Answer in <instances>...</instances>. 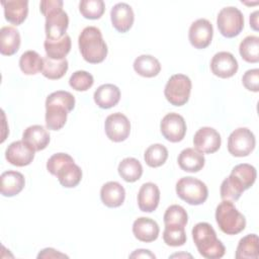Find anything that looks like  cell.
Masks as SVG:
<instances>
[{
    "mask_svg": "<svg viewBox=\"0 0 259 259\" xmlns=\"http://www.w3.org/2000/svg\"><path fill=\"white\" fill-rule=\"evenodd\" d=\"M75 107V97L72 93L58 90L46 99V125L49 130L59 131L66 121L68 113Z\"/></svg>",
    "mask_w": 259,
    "mask_h": 259,
    "instance_id": "cell-1",
    "label": "cell"
},
{
    "mask_svg": "<svg viewBox=\"0 0 259 259\" xmlns=\"http://www.w3.org/2000/svg\"><path fill=\"white\" fill-rule=\"evenodd\" d=\"M62 0H42L39 4L40 12L46 17L45 29L48 39H59L66 34L69 17L63 10Z\"/></svg>",
    "mask_w": 259,
    "mask_h": 259,
    "instance_id": "cell-2",
    "label": "cell"
},
{
    "mask_svg": "<svg viewBox=\"0 0 259 259\" xmlns=\"http://www.w3.org/2000/svg\"><path fill=\"white\" fill-rule=\"evenodd\" d=\"M78 45L83 59L90 64L101 63L107 56V45L96 26H86L78 37Z\"/></svg>",
    "mask_w": 259,
    "mask_h": 259,
    "instance_id": "cell-3",
    "label": "cell"
},
{
    "mask_svg": "<svg viewBox=\"0 0 259 259\" xmlns=\"http://www.w3.org/2000/svg\"><path fill=\"white\" fill-rule=\"evenodd\" d=\"M192 239L198 253L206 259H219L226 253L224 244L217 238L215 231L208 223H198L192 229Z\"/></svg>",
    "mask_w": 259,
    "mask_h": 259,
    "instance_id": "cell-4",
    "label": "cell"
},
{
    "mask_svg": "<svg viewBox=\"0 0 259 259\" xmlns=\"http://www.w3.org/2000/svg\"><path fill=\"white\" fill-rule=\"evenodd\" d=\"M215 221L227 235H237L246 227V219L232 201L223 200L215 208Z\"/></svg>",
    "mask_w": 259,
    "mask_h": 259,
    "instance_id": "cell-5",
    "label": "cell"
},
{
    "mask_svg": "<svg viewBox=\"0 0 259 259\" xmlns=\"http://www.w3.org/2000/svg\"><path fill=\"white\" fill-rule=\"evenodd\" d=\"M178 197L191 205L202 204L208 196V189L201 180L186 176L180 178L176 183Z\"/></svg>",
    "mask_w": 259,
    "mask_h": 259,
    "instance_id": "cell-6",
    "label": "cell"
},
{
    "mask_svg": "<svg viewBox=\"0 0 259 259\" xmlns=\"http://www.w3.org/2000/svg\"><path fill=\"white\" fill-rule=\"evenodd\" d=\"M191 86V80L188 76L184 74H175L167 81L164 89V95L172 105L182 106L189 99Z\"/></svg>",
    "mask_w": 259,
    "mask_h": 259,
    "instance_id": "cell-7",
    "label": "cell"
},
{
    "mask_svg": "<svg viewBox=\"0 0 259 259\" xmlns=\"http://www.w3.org/2000/svg\"><path fill=\"white\" fill-rule=\"evenodd\" d=\"M217 25L219 31L225 37H235L244 28L243 13L234 6L222 8L217 17Z\"/></svg>",
    "mask_w": 259,
    "mask_h": 259,
    "instance_id": "cell-8",
    "label": "cell"
},
{
    "mask_svg": "<svg viewBox=\"0 0 259 259\" xmlns=\"http://www.w3.org/2000/svg\"><path fill=\"white\" fill-rule=\"evenodd\" d=\"M256 139L251 130L238 127L228 138V151L235 157H246L254 150Z\"/></svg>",
    "mask_w": 259,
    "mask_h": 259,
    "instance_id": "cell-9",
    "label": "cell"
},
{
    "mask_svg": "<svg viewBox=\"0 0 259 259\" xmlns=\"http://www.w3.org/2000/svg\"><path fill=\"white\" fill-rule=\"evenodd\" d=\"M104 130L107 138L115 143L126 140L131 133V122L121 112L109 114L104 122Z\"/></svg>",
    "mask_w": 259,
    "mask_h": 259,
    "instance_id": "cell-10",
    "label": "cell"
},
{
    "mask_svg": "<svg viewBox=\"0 0 259 259\" xmlns=\"http://www.w3.org/2000/svg\"><path fill=\"white\" fill-rule=\"evenodd\" d=\"M160 130L167 141L178 143L184 139L187 126L182 115L176 112H170L162 118Z\"/></svg>",
    "mask_w": 259,
    "mask_h": 259,
    "instance_id": "cell-11",
    "label": "cell"
},
{
    "mask_svg": "<svg viewBox=\"0 0 259 259\" xmlns=\"http://www.w3.org/2000/svg\"><path fill=\"white\" fill-rule=\"evenodd\" d=\"M221 144V135L217 130L210 126L200 127L193 137L194 149L202 154H212L217 152Z\"/></svg>",
    "mask_w": 259,
    "mask_h": 259,
    "instance_id": "cell-12",
    "label": "cell"
},
{
    "mask_svg": "<svg viewBox=\"0 0 259 259\" xmlns=\"http://www.w3.org/2000/svg\"><path fill=\"white\" fill-rule=\"evenodd\" d=\"M212 24L205 18H199L191 23L188 31L190 44L198 50L207 48L212 39Z\"/></svg>",
    "mask_w": 259,
    "mask_h": 259,
    "instance_id": "cell-13",
    "label": "cell"
},
{
    "mask_svg": "<svg viewBox=\"0 0 259 259\" xmlns=\"http://www.w3.org/2000/svg\"><path fill=\"white\" fill-rule=\"evenodd\" d=\"M34 153L35 151L23 140L15 141L7 147L5 151V158L11 165L23 167L32 162L34 159Z\"/></svg>",
    "mask_w": 259,
    "mask_h": 259,
    "instance_id": "cell-14",
    "label": "cell"
},
{
    "mask_svg": "<svg viewBox=\"0 0 259 259\" xmlns=\"http://www.w3.org/2000/svg\"><path fill=\"white\" fill-rule=\"evenodd\" d=\"M238 68L239 65L236 58L229 52H219L210 61L212 74L223 79L233 77L237 73Z\"/></svg>",
    "mask_w": 259,
    "mask_h": 259,
    "instance_id": "cell-15",
    "label": "cell"
},
{
    "mask_svg": "<svg viewBox=\"0 0 259 259\" xmlns=\"http://www.w3.org/2000/svg\"><path fill=\"white\" fill-rule=\"evenodd\" d=\"M110 18L112 26L118 32H126L134 24L135 14L133 8L123 2L115 4L110 10Z\"/></svg>",
    "mask_w": 259,
    "mask_h": 259,
    "instance_id": "cell-16",
    "label": "cell"
},
{
    "mask_svg": "<svg viewBox=\"0 0 259 259\" xmlns=\"http://www.w3.org/2000/svg\"><path fill=\"white\" fill-rule=\"evenodd\" d=\"M160 201V189L153 182L144 183L138 193V205L144 212L154 211Z\"/></svg>",
    "mask_w": 259,
    "mask_h": 259,
    "instance_id": "cell-17",
    "label": "cell"
},
{
    "mask_svg": "<svg viewBox=\"0 0 259 259\" xmlns=\"http://www.w3.org/2000/svg\"><path fill=\"white\" fill-rule=\"evenodd\" d=\"M159 232L160 229L158 224L150 218L141 217L137 219L133 224V234L141 242H154L157 240Z\"/></svg>",
    "mask_w": 259,
    "mask_h": 259,
    "instance_id": "cell-18",
    "label": "cell"
},
{
    "mask_svg": "<svg viewBox=\"0 0 259 259\" xmlns=\"http://www.w3.org/2000/svg\"><path fill=\"white\" fill-rule=\"evenodd\" d=\"M100 198L107 207H118L124 201L125 190L120 183L108 181L100 189Z\"/></svg>",
    "mask_w": 259,
    "mask_h": 259,
    "instance_id": "cell-19",
    "label": "cell"
},
{
    "mask_svg": "<svg viewBox=\"0 0 259 259\" xmlns=\"http://www.w3.org/2000/svg\"><path fill=\"white\" fill-rule=\"evenodd\" d=\"M5 19L14 24L20 25L28 14V1L26 0H8L2 1Z\"/></svg>",
    "mask_w": 259,
    "mask_h": 259,
    "instance_id": "cell-20",
    "label": "cell"
},
{
    "mask_svg": "<svg viewBox=\"0 0 259 259\" xmlns=\"http://www.w3.org/2000/svg\"><path fill=\"white\" fill-rule=\"evenodd\" d=\"M95 103L102 109H108L115 106L120 99V90L113 84H102L94 92Z\"/></svg>",
    "mask_w": 259,
    "mask_h": 259,
    "instance_id": "cell-21",
    "label": "cell"
},
{
    "mask_svg": "<svg viewBox=\"0 0 259 259\" xmlns=\"http://www.w3.org/2000/svg\"><path fill=\"white\" fill-rule=\"evenodd\" d=\"M22 140L35 152L46 149L50 143V134L40 124H33L26 127L22 135Z\"/></svg>",
    "mask_w": 259,
    "mask_h": 259,
    "instance_id": "cell-22",
    "label": "cell"
},
{
    "mask_svg": "<svg viewBox=\"0 0 259 259\" xmlns=\"http://www.w3.org/2000/svg\"><path fill=\"white\" fill-rule=\"evenodd\" d=\"M1 194L11 197L18 194L25 185L24 176L14 170H8L1 174Z\"/></svg>",
    "mask_w": 259,
    "mask_h": 259,
    "instance_id": "cell-23",
    "label": "cell"
},
{
    "mask_svg": "<svg viewBox=\"0 0 259 259\" xmlns=\"http://www.w3.org/2000/svg\"><path fill=\"white\" fill-rule=\"evenodd\" d=\"M178 165L185 172L195 173L201 170L205 164L202 153L194 148H186L182 150L178 156Z\"/></svg>",
    "mask_w": 259,
    "mask_h": 259,
    "instance_id": "cell-24",
    "label": "cell"
},
{
    "mask_svg": "<svg viewBox=\"0 0 259 259\" xmlns=\"http://www.w3.org/2000/svg\"><path fill=\"white\" fill-rule=\"evenodd\" d=\"M56 176L62 186L72 188L80 183L82 179V170L77 164H75L74 160H71L59 168Z\"/></svg>",
    "mask_w": 259,
    "mask_h": 259,
    "instance_id": "cell-25",
    "label": "cell"
},
{
    "mask_svg": "<svg viewBox=\"0 0 259 259\" xmlns=\"http://www.w3.org/2000/svg\"><path fill=\"white\" fill-rule=\"evenodd\" d=\"M19 31L13 26H3L0 29V53L4 56H12L20 47Z\"/></svg>",
    "mask_w": 259,
    "mask_h": 259,
    "instance_id": "cell-26",
    "label": "cell"
},
{
    "mask_svg": "<svg viewBox=\"0 0 259 259\" xmlns=\"http://www.w3.org/2000/svg\"><path fill=\"white\" fill-rule=\"evenodd\" d=\"M71 37L68 34H65L59 39H48L46 38L44 42L45 51L47 57L53 60H63L66 59V56L71 50Z\"/></svg>",
    "mask_w": 259,
    "mask_h": 259,
    "instance_id": "cell-27",
    "label": "cell"
},
{
    "mask_svg": "<svg viewBox=\"0 0 259 259\" xmlns=\"http://www.w3.org/2000/svg\"><path fill=\"white\" fill-rule=\"evenodd\" d=\"M134 70L142 77L152 78L161 71V64L157 58L151 55H141L134 61Z\"/></svg>",
    "mask_w": 259,
    "mask_h": 259,
    "instance_id": "cell-28",
    "label": "cell"
},
{
    "mask_svg": "<svg viewBox=\"0 0 259 259\" xmlns=\"http://www.w3.org/2000/svg\"><path fill=\"white\" fill-rule=\"evenodd\" d=\"M245 190L243 182L237 176L230 174V176L224 179L221 184V198L223 200L236 201L241 197Z\"/></svg>",
    "mask_w": 259,
    "mask_h": 259,
    "instance_id": "cell-29",
    "label": "cell"
},
{
    "mask_svg": "<svg viewBox=\"0 0 259 259\" xmlns=\"http://www.w3.org/2000/svg\"><path fill=\"white\" fill-rule=\"evenodd\" d=\"M258 236L256 234H249L243 237L237 246L235 257L237 259H258Z\"/></svg>",
    "mask_w": 259,
    "mask_h": 259,
    "instance_id": "cell-30",
    "label": "cell"
},
{
    "mask_svg": "<svg viewBox=\"0 0 259 259\" xmlns=\"http://www.w3.org/2000/svg\"><path fill=\"white\" fill-rule=\"evenodd\" d=\"M117 171L124 181L135 182L141 178L143 174V166L138 159L127 157L119 162Z\"/></svg>",
    "mask_w": 259,
    "mask_h": 259,
    "instance_id": "cell-31",
    "label": "cell"
},
{
    "mask_svg": "<svg viewBox=\"0 0 259 259\" xmlns=\"http://www.w3.org/2000/svg\"><path fill=\"white\" fill-rule=\"evenodd\" d=\"M44 66V58L35 51L24 52L19 59V68L25 75H35L41 72Z\"/></svg>",
    "mask_w": 259,
    "mask_h": 259,
    "instance_id": "cell-32",
    "label": "cell"
},
{
    "mask_svg": "<svg viewBox=\"0 0 259 259\" xmlns=\"http://www.w3.org/2000/svg\"><path fill=\"white\" fill-rule=\"evenodd\" d=\"M68 67L69 65L67 59L53 60L49 57H45L41 74L50 80H58L66 74Z\"/></svg>",
    "mask_w": 259,
    "mask_h": 259,
    "instance_id": "cell-33",
    "label": "cell"
},
{
    "mask_svg": "<svg viewBox=\"0 0 259 259\" xmlns=\"http://www.w3.org/2000/svg\"><path fill=\"white\" fill-rule=\"evenodd\" d=\"M239 53L243 60L248 63L259 62V37L257 35H248L240 44Z\"/></svg>",
    "mask_w": 259,
    "mask_h": 259,
    "instance_id": "cell-34",
    "label": "cell"
},
{
    "mask_svg": "<svg viewBox=\"0 0 259 259\" xmlns=\"http://www.w3.org/2000/svg\"><path fill=\"white\" fill-rule=\"evenodd\" d=\"M168 158V150L162 144H153L147 148L144 154L146 164L152 168L162 166Z\"/></svg>",
    "mask_w": 259,
    "mask_h": 259,
    "instance_id": "cell-35",
    "label": "cell"
},
{
    "mask_svg": "<svg viewBox=\"0 0 259 259\" xmlns=\"http://www.w3.org/2000/svg\"><path fill=\"white\" fill-rule=\"evenodd\" d=\"M185 227L176 225H165L163 232V240L166 245L171 247H179L186 243Z\"/></svg>",
    "mask_w": 259,
    "mask_h": 259,
    "instance_id": "cell-36",
    "label": "cell"
},
{
    "mask_svg": "<svg viewBox=\"0 0 259 259\" xmlns=\"http://www.w3.org/2000/svg\"><path fill=\"white\" fill-rule=\"evenodd\" d=\"M79 11L87 19H98L105 11L102 0H82L79 3Z\"/></svg>",
    "mask_w": 259,
    "mask_h": 259,
    "instance_id": "cell-37",
    "label": "cell"
},
{
    "mask_svg": "<svg viewBox=\"0 0 259 259\" xmlns=\"http://www.w3.org/2000/svg\"><path fill=\"white\" fill-rule=\"evenodd\" d=\"M163 219L165 225H176L185 227L188 222V214L181 205L172 204L167 207Z\"/></svg>",
    "mask_w": 259,
    "mask_h": 259,
    "instance_id": "cell-38",
    "label": "cell"
},
{
    "mask_svg": "<svg viewBox=\"0 0 259 259\" xmlns=\"http://www.w3.org/2000/svg\"><path fill=\"white\" fill-rule=\"evenodd\" d=\"M231 174L237 176L244 184L245 189L250 188L255 180H256V176H257V172L254 166L247 164V163H242V164H238L236 165Z\"/></svg>",
    "mask_w": 259,
    "mask_h": 259,
    "instance_id": "cell-39",
    "label": "cell"
},
{
    "mask_svg": "<svg viewBox=\"0 0 259 259\" xmlns=\"http://www.w3.org/2000/svg\"><path fill=\"white\" fill-rule=\"evenodd\" d=\"M93 83V76L87 71L83 70H78L74 72L69 79L70 86L76 91H86L90 87H92Z\"/></svg>",
    "mask_w": 259,
    "mask_h": 259,
    "instance_id": "cell-40",
    "label": "cell"
},
{
    "mask_svg": "<svg viewBox=\"0 0 259 259\" xmlns=\"http://www.w3.org/2000/svg\"><path fill=\"white\" fill-rule=\"evenodd\" d=\"M73 160V158L66 153H57L54 154L53 156H51L47 162V169L48 171L52 174L56 176L57 171L59 170V168L64 165L66 162Z\"/></svg>",
    "mask_w": 259,
    "mask_h": 259,
    "instance_id": "cell-41",
    "label": "cell"
},
{
    "mask_svg": "<svg viewBox=\"0 0 259 259\" xmlns=\"http://www.w3.org/2000/svg\"><path fill=\"white\" fill-rule=\"evenodd\" d=\"M242 83L246 89L253 92L259 90V69H250L246 71L242 77Z\"/></svg>",
    "mask_w": 259,
    "mask_h": 259,
    "instance_id": "cell-42",
    "label": "cell"
},
{
    "mask_svg": "<svg viewBox=\"0 0 259 259\" xmlns=\"http://www.w3.org/2000/svg\"><path fill=\"white\" fill-rule=\"evenodd\" d=\"M60 257L62 258V257H68V256L53 248H46L41 250L37 255V258H60Z\"/></svg>",
    "mask_w": 259,
    "mask_h": 259,
    "instance_id": "cell-43",
    "label": "cell"
},
{
    "mask_svg": "<svg viewBox=\"0 0 259 259\" xmlns=\"http://www.w3.org/2000/svg\"><path fill=\"white\" fill-rule=\"evenodd\" d=\"M130 258H156V256L150 250L139 249L132 253L130 255Z\"/></svg>",
    "mask_w": 259,
    "mask_h": 259,
    "instance_id": "cell-44",
    "label": "cell"
},
{
    "mask_svg": "<svg viewBox=\"0 0 259 259\" xmlns=\"http://www.w3.org/2000/svg\"><path fill=\"white\" fill-rule=\"evenodd\" d=\"M258 10H256L250 14V26L256 31L258 30Z\"/></svg>",
    "mask_w": 259,
    "mask_h": 259,
    "instance_id": "cell-45",
    "label": "cell"
},
{
    "mask_svg": "<svg viewBox=\"0 0 259 259\" xmlns=\"http://www.w3.org/2000/svg\"><path fill=\"white\" fill-rule=\"evenodd\" d=\"M180 256H185V257H192L190 254H174V255H171L170 257L173 258V257H180Z\"/></svg>",
    "mask_w": 259,
    "mask_h": 259,
    "instance_id": "cell-46",
    "label": "cell"
}]
</instances>
